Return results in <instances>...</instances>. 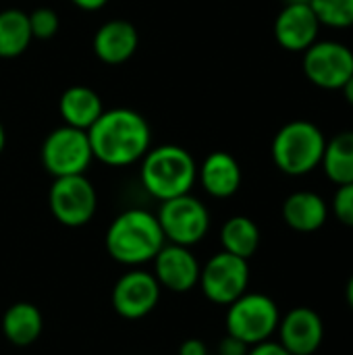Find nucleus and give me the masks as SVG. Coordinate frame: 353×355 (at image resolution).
Masks as SVG:
<instances>
[{
  "instance_id": "nucleus-1",
  "label": "nucleus",
  "mask_w": 353,
  "mask_h": 355,
  "mask_svg": "<svg viewBox=\"0 0 353 355\" xmlns=\"http://www.w3.org/2000/svg\"><path fill=\"white\" fill-rule=\"evenodd\" d=\"M94 160L106 166H131L152 148V129L146 116L131 108L104 110L87 129Z\"/></svg>"
},
{
  "instance_id": "nucleus-2",
  "label": "nucleus",
  "mask_w": 353,
  "mask_h": 355,
  "mask_svg": "<svg viewBox=\"0 0 353 355\" xmlns=\"http://www.w3.org/2000/svg\"><path fill=\"white\" fill-rule=\"evenodd\" d=\"M104 243L114 262L137 268L152 262L166 239L156 214L144 208H129L110 223Z\"/></svg>"
},
{
  "instance_id": "nucleus-3",
  "label": "nucleus",
  "mask_w": 353,
  "mask_h": 355,
  "mask_svg": "<svg viewBox=\"0 0 353 355\" xmlns=\"http://www.w3.org/2000/svg\"><path fill=\"white\" fill-rule=\"evenodd\" d=\"M139 162V179L144 189L160 202L189 193L198 179V164L181 146L166 144L150 148Z\"/></svg>"
},
{
  "instance_id": "nucleus-4",
  "label": "nucleus",
  "mask_w": 353,
  "mask_h": 355,
  "mask_svg": "<svg viewBox=\"0 0 353 355\" xmlns=\"http://www.w3.org/2000/svg\"><path fill=\"white\" fill-rule=\"evenodd\" d=\"M327 148L325 133L310 121H291L273 139V160L279 171L291 177L312 173Z\"/></svg>"
},
{
  "instance_id": "nucleus-5",
  "label": "nucleus",
  "mask_w": 353,
  "mask_h": 355,
  "mask_svg": "<svg viewBox=\"0 0 353 355\" xmlns=\"http://www.w3.org/2000/svg\"><path fill=\"white\" fill-rule=\"evenodd\" d=\"M281 322L279 306L273 297L264 293H243L233 304L227 306V333L241 339L250 347L268 341Z\"/></svg>"
},
{
  "instance_id": "nucleus-6",
  "label": "nucleus",
  "mask_w": 353,
  "mask_h": 355,
  "mask_svg": "<svg viewBox=\"0 0 353 355\" xmlns=\"http://www.w3.org/2000/svg\"><path fill=\"white\" fill-rule=\"evenodd\" d=\"M94 160L87 131L62 125L48 133L42 144V164L54 179L85 175Z\"/></svg>"
},
{
  "instance_id": "nucleus-7",
  "label": "nucleus",
  "mask_w": 353,
  "mask_h": 355,
  "mask_svg": "<svg viewBox=\"0 0 353 355\" xmlns=\"http://www.w3.org/2000/svg\"><path fill=\"white\" fill-rule=\"evenodd\" d=\"M158 223L169 243L193 248L200 243L210 229V212L202 200L191 193L160 202Z\"/></svg>"
},
{
  "instance_id": "nucleus-8",
  "label": "nucleus",
  "mask_w": 353,
  "mask_h": 355,
  "mask_svg": "<svg viewBox=\"0 0 353 355\" xmlns=\"http://www.w3.org/2000/svg\"><path fill=\"white\" fill-rule=\"evenodd\" d=\"M48 206L60 225L79 229L94 218L98 208V193L85 175L58 177L50 185Z\"/></svg>"
},
{
  "instance_id": "nucleus-9",
  "label": "nucleus",
  "mask_w": 353,
  "mask_h": 355,
  "mask_svg": "<svg viewBox=\"0 0 353 355\" xmlns=\"http://www.w3.org/2000/svg\"><path fill=\"white\" fill-rule=\"evenodd\" d=\"M198 285L208 302L216 306H229L248 291L250 264L239 256L218 252L202 266Z\"/></svg>"
},
{
  "instance_id": "nucleus-10",
  "label": "nucleus",
  "mask_w": 353,
  "mask_h": 355,
  "mask_svg": "<svg viewBox=\"0 0 353 355\" xmlns=\"http://www.w3.org/2000/svg\"><path fill=\"white\" fill-rule=\"evenodd\" d=\"M304 73L320 89H343L353 75V52L341 42H314L304 50Z\"/></svg>"
},
{
  "instance_id": "nucleus-11",
  "label": "nucleus",
  "mask_w": 353,
  "mask_h": 355,
  "mask_svg": "<svg viewBox=\"0 0 353 355\" xmlns=\"http://www.w3.org/2000/svg\"><path fill=\"white\" fill-rule=\"evenodd\" d=\"M162 287L156 277L141 268H131L112 287V310L125 320H139L152 314L160 302Z\"/></svg>"
},
{
  "instance_id": "nucleus-12",
  "label": "nucleus",
  "mask_w": 353,
  "mask_h": 355,
  "mask_svg": "<svg viewBox=\"0 0 353 355\" xmlns=\"http://www.w3.org/2000/svg\"><path fill=\"white\" fill-rule=\"evenodd\" d=\"M152 262H154L152 275L156 277L160 287L173 293H187L193 287H198L202 266L196 254L191 252V248L166 241Z\"/></svg>"
},
{
  "instance_id": "nucleus-13",
  "label": "nucleus",
  "mask_w": 353,
  "mask_h": 355,
  "mask_svg": "<svg viewBox=\"0 0 353 355\" xmlns=\"http://www.w3.org/2000/svg\"><path fill=\"white\" fill-rule=\"evenodd\" d=\"M320 21L310 2H287L275 21V37L289 52L308 50L318 37Z\"/></svg>"
},
{
  "instance_id": "nucleus-14",
  "label": "nucleus",
  "mask_w": 353,
  "mask_h": 355,
  "mask_svg": "<svg viewBox=\"0 0 353 355\" xmlns=\"http://www.w3.org/2000/svg\"><path fill=\"white\" fill-rule=\"evenodd\" d=\"M279 343L291 355H314L325 339V324L312 308H293L279 322Z\"/></svg>"
},
{
  "instance_id": "nucleus-15",
  "label": "nucleus",
  "mask_w": 353,
  "mask_h": 355,
  "mask_svg": "<svg viewBox=\"0 0 353 355\" xmlns=\"http://www.w3.org/2000/svg\"><path fill=\"white\" fill-rule=\"evenodd\" d=\"M139 44V33L133 23L125 19H112L106 21L102 27H98L94 35V54L106 62V64H121L127 62Z\"/></svg>"
},
{
  "instance_id": "nucleus-16",
  "label": "nucleus",
  "mask_w": 353,
  "mask_h": 355,
  "mask_svg": "<svg viewBox=\"0 0 353 355\" xmlns=\"http://www.w3.org/2000/svg\"><path fill=\"white\" fill-rule=\"evenodd\" d=\"M198 179L204 191L212 198L227 200L241 187V166L229 152H212L198 168Z\"/></svg>"
},
{
  "instance_id": "nucleus-17",
  "label": "nucleus",
  "mask_w": 353,
  "mask_h": 355,
  "mask_svg": "<svg viewBox=\"0 0 353 355\" xmlns=\"http://www.w3.org/2000/svg\"><path fill=\"white\" fill-rule=\"evenodd\" d=\"M58 112L62 123L81 131H87L104 112L102 98L85 85H71L58 100Z\"/></svg>"
},
{
  "instance_id": "nucleus-18",
  "label": "nucleus",
  "mask_w": 353,
  "mask_h": 355,
  "mask_svg": "<svg viewBox=\"0 0 353 355\" xmlns=\"http://www.w3.org/2000/svg\"><path fill=\"white\" fill-rule=\"evenodd\" d=\"M327 202L314 191L291 193L283 204V218L289 229L300 233H314L327 223Z\"/></svg>"
},
{
  "instance_id": "nucleus-19",
  "label": "nucleus",
  "mask_w": 353,
  "mask_h": 355,
  "mask_svg": "<svg viewBox=\"0 0 353 355\" xmlns=\"http://www.w3.org/2000/svg\"><path fill=\"white\" fill-rule=\"evenodd\" d=\"M2 335L8 343L17 347H29L33 345L42 331H44V318L42 312L29 304V302H17L2 314Z\"/></svg>"
},
{
  "instance_id": "nucleus-20",
  "label": "nucleus",
  "mask_w": 353,
  "mask_h": 355,
  "mask_svg": "<svg viewBox=\"0 0 353 355\" xmlns=\"http://www.w3.org/2000/svg\"><path fill=\"white\" fill-rule=\"evenodd\" d=\"M31 40L33 35L27 12L19 8L0 10V58L21 56L29 48Z\"/></svg>"
},
{
  "instance_id": "nucleus-21",
  "label": "nucleus",
  "mask_w": 353,
  "mask_h": 355,
  "mask_svg": "<svg viewBox=\"0 0 353 355\" xmlns=\"http://www.w3.org/2000/svg\"><path fill=\"white\" fill-rule=\"evenodd\" d=\"M223 252L250 260L260 248V229L248 216H233L221 229Z\"/></svg>"
},
{
  "instance_id": "nucleus-22",
  "label": "nucleus",
  "mask_w": 353,
  "mask_h": 355,
  "mask_svg": "<svg viewBox=\"0 0 353 355\" xmlns=\"http://www.w3.org/2000/svg\"><path fill=\"white\" fill-rule=\"evenodd\" d=\"M320 164L333 183H353V131L337 133L331 141H327Z\"/></svg>"
},
{
  "instance_id": "nucleus-23",
  "label": "nucleus",
  "mask_w": 353,
  "mask_h": 355,
  "mask_svg": "<svg viewBox=\"0 0 353 355\" xmlns=\"http://www.w3.org/2000/svg\"><path fill=\"white\" fill-rule=\"evenodd\" d=\"M320 25L345 29L353 25V0H308Z\"/></svg>"
},
{
  "instance_id": "nucleus-24",
  "label": "nucleus",
  "mask_w": 353,
  "mask_h": 355,
  "mask_svg": "<svg viewBox=\"0 0 353 355\" xmlns=\"http://www.w3.org/2000/svg\"><path fill=\"white\" fill-rule=\"evenodd\" d=\"M27 17H29L31 35H33L35 40H52V37L58 33L60 21H58L56 10H52V8H48V6H40V8L27 12Z\"/></svg>"
},
{
  "instance_id": "nucleus-25",
  "label": "nucleus",
  "mask_w": 353,
  "mask_h": 355,
  "mask_svg": "<svg viewBox=\"0 0 353 355\" xmlns=\"http://www.w3.org/2000/svg\"><path fill=\"white\" fill-rule=\"evenodd\" d=\"M333 212L339 218V223L353 227V183L339 185L333 198Z\"/></svg>"
},
{
  "instance_id": "nucleus-26",
  "label": "nucleus",
  "mask_w": 353,
  "mask_h": 355,
  "mask_svg": "<svg viewBox=\"0 0 353 355\" xmlns=\"http://www.w3.org/2000/svg\"><path fill=\"white\" fill-rule=\"evenodd\" d=\"M250 345L243 343L241 339L233 337V335H225L218 343V355H248Z\"/></svg>"
},
{
  "instance_id": "nucleus-27",
  "label": "nucleus",
  "mask_w": 353,
  "mask_h": 355,
  "mask_svg": "<svg viewBox=\"0 0 353 355\" xmlns=\"http://www.w3.org/2000/svg\"><path fill=\"white\" fill-rule=\"evenodd\" d=\"M248 355H291L281 343L277 341H262V343H256L248 349Z\"/></svg>"
},
{
  "instance_id": "nucleus-28",
  "label": "nucleus",
  "mask_w": 353,
  "mask_h": 355,
  "mask_svg": "<svg viewBox=\"0 0 353 355\" xmlns=\"http://www.w3.org/2000/svg\"><path fill=\"white\" fill-rule=\"evenodd\" d=\"M177 355H208V347L200 339H187L179 345Z\"/></svg>"
},
{
  "instance_id": "nucleus-29",
  "label": "nucleus",
  "mask_w": 353,
  "mask_h": 355,
  "mask_svg": "<svg viewBox=\"0 0 353 355\" xmlns=\"http://www.w3.org/2000/svg\"><path fill=\"white\" fill-rule=\"evenodd\" d=\"M71 2L81 10H100L102 6H106L108 0H71Z\"/></svg>"
},
{
  "instance_id": "nucleus-30",
  "label": "nucleus",
  "mask_w": 353,
  "mask_h": 355,
  "mask_svg": "<svg viewBox=\"0 0 353 355\" xmlns=\"http://www.w3.org/2000/svg\"><path fill=\"white\" fill-rule=\"evenodd\" d=\"M343 94H345V100H347V102L353 106V75L350 77V81L343 85Z\"/></svg>"
},
{
  "instance_id": "nucleus-31",
  "label": "nucleus",
  "mask_w": 353,
  "mask_h": 355,
  "mask_svg": "<svg viewBox=\"0 0 353 355\" xmlns=\"http://www.w3.org/2000/svg\"><path fill=\"white\" fill-rule=\"evenodd\" d=\"M345 297H347V304H350V308H352V312H353V277L350 279V283H347V289H345Z\"/></svg>"
},
{
  "instance_id": "nucleus-32",
  "label": "nucleus",
  "mask_w": 353,
  "mask_h": 355,
  "mask_svg": "<svg viewBox=\"0 0 353 355\" xmlns=\"http://www.w3.org/2000/svg\"><path fill=\"white\" fill-rule=\"evenodd\" d=\"M4 146H6V131H4V125L0 123V154L4 152Z\"/></svg>"
},
{
  "instance_id": "nucleus-33",
  "label": "nucleus",
  "mask_w": 353,
  "mask_h": 355,
  "mask_svg": "<svg viewBox=\"0 0 353 355\" xmlns=\"http://www.w3.org/2000/svg\"><path fill=\"white\" fill-rule=\"evenodd\" d=\"M287 2H308V0H287Z\"/></svg>"
}]
</instances>
